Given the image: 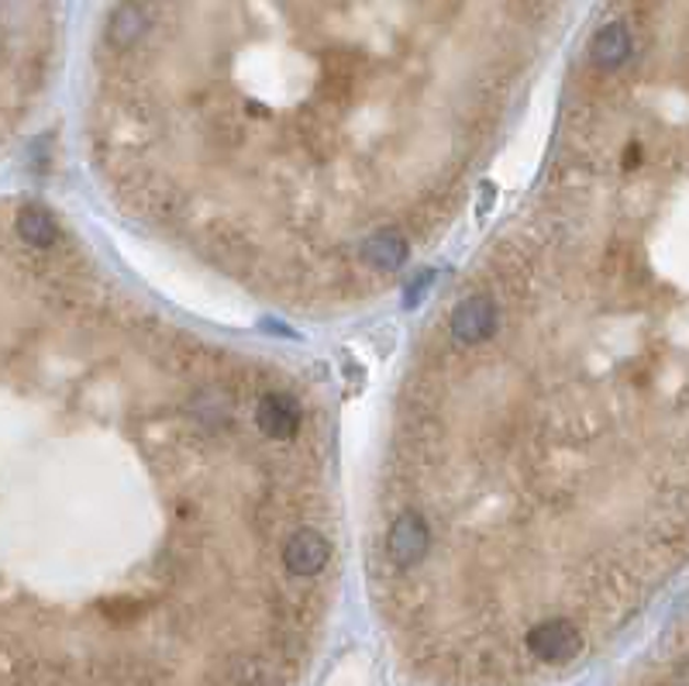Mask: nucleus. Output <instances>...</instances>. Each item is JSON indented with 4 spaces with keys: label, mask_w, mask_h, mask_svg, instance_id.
Returning <instances> with one entry per match:
<instances>
[{
    "label": "nucleus",
    "mask_w": 689,
    "mask_h": 686,
    "mask_svg": "<svg viewBox=\"0 0 689 686\" xmlns=\"http://www.w3.org/2000/svg\"><path fill=\"white\" fill-rule=\"evenodd\" d=\"M321 408L0 204V686H69L66 610L131 634L242 601L307 628L338 570Z\"/></svg>",
    "instance_id": "nucleus-1"
},
{
    "label": "nucleus",
    "mask_w": 689,
    "mask_h": 686,
    "mask_svg": "<svg viewBox=\"0 0 689 686\" xmlns=\"http://www.w3.org/2000/svg\"><path fill=\"white\" fill-rule=\"evenodd\" d=\"M562 0H117L97 101L186 194L307 242L466 201Z\"/></svg>",
    "instance_id": "nucleus-2"
},
{
    "label": "nucleus",
    "mask_w": 689,
    "mask_h": 686,
    "mask_svg": "<svg viewBox=\"0 0 689 686\" xmlns=\"http://www.w3.org/2000/svg\"><path fill=\"white\" fill-rule=\"evenodd\" d=\"M631 56H634V32L624 18H613L607 25H600L586 45V66L593 73H617V69H624L631 62Z\"/></svg>",
    "instance_id": "nucleus-3"
}]
</instances>
